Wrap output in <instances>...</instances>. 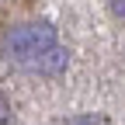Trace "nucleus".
<instances>
[{"label":"nucleus","mask_w":125,"mask_h":125,"mask_svg":"<svg viewBox=\"0 0 125 125\" xmlns=\"http://www.w3.org/2000/svg\"><path fill=\"white\" fill-rule=\"evenodd\" d=\"M66 66H70V52L62 49V45H52V49H45L28 70L31 73H42V76H59Z\"/></svg>","instance_id":"2"},{"label":"nucleus","mask_w":125,"mask_h":125,"mask_svg":"<svg viewBox=\"0 0 125 125\" xmlns=\"http://www.w3.org/2000/svg\"><path fill=\"white\" fill-rule=\"evenodd\" d=\"M52 45H59L56 38V28L49 21H31V24H18V28H10L7 35H4V52L7 59H14L18 66H31L45 49H52Z\"/></svg>","instance_id":"1"},{"label":"nucleus","mask_w":125,"mask_h":125,"mask_svg":"<svg viewBox=\"0 0 125 125\" xmlns=\"http://www.w3.org/2000/svg\"><path fill=\"white\" fill-rule=\"evenodd\" d=\"M7 122H10V104L0 97V125H7Z\"/></svg>","instance_id":"3"},{"label":"nucleus","mask_w":125,"mask_h":125,"mask_svg":"<svg viewBox=\"0 0 125 125\" xmlns=\"http://www.w3.org/2000/svg\"><path fill=\"white\" fill-rule=\"evenodd\" d=\"M108 7H111V14H118V18H125V0H108Z\"/></svg>","instance_id":"4"},{"label":"nucleus","mask_w":125,"mask_h":125,"mask_svg":"<svg viewBox=\"0 0 125 125\" xmlns=\"http://www.w3.org/2000/svg\"><path fill=\"white\" fill-rule=\"evenodd\" d=\"M62 125H97L94 118H70V122H62Z\"/></svg>","instance_id":"5"}]
</instances>
